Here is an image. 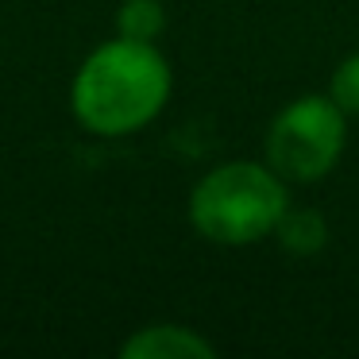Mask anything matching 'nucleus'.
I'll return each mask as SVG.
<instances>
[{
	"label": "nucleus",
	"instance_id": "f257e3e1",
	"mask_svg": "<svg viewBox=\"0 0 359 359\" xmlns=\"http://www.w3.org/2000/svg\"><path fill=\"white\" fill-rule=\"evenodd\" d=\"M174 74L155 43L116 39L86 55L70 86V109L86 132L116 140L147 128L170 101Z\"/></svg>",
	"mask_w": 359,
	"mask_h": 359
},
{
	"label": "nucleus",
	"instance_id": "f03ea898",
	"mask_svg": "<svg viewBox=\"0 0 359 359\" xmlns=\"http://www.w3.org/2000/svg\"><path fill=\"white\" fill-rule=\"evenodd\" d=\"M290 182L266 163L236 158L205 174L189 194V224L201 240L220 248H248L263 236H274L290 209Z\"/></svg>",
	"mask_w": 359,
	"mask_h": 359
},
{
	"label": "nucleus",
	"instance_id": "7ed1b4c3",
	"mask_svg": "<svg viewBox=\"0 0 359 359\" xmlns=\"http://www.w3.org/2000/svg\"><path fill=\"white\" fill-rule=\"evenodd\" d=\"M348 143V112L328 93H305L282 104L263 140V155L278 178L313 186L336 170Z\"/></svg>",
	"mask_w": 359,
	"mask_h": 359
},
{
	"label": "nucleus",
	"instance_id": "20e7f679",
	"mask_svg": "<svg viewBox=\"0 0 359 359\" xmlns=\"http://www.w3.org/2000/svg\"><path fill=\"white\" fill-rule=\"evenodd\" d=\"M124 359H217V344L186 325H147L120 344Z\"/></svg>",
	"mask_w": 359,
	"mask_h": 359
},
{
	"label": "nucleus",
	"instance_id": "39448f33",
	"mask_svg": "<svg viewBox=\"0 0 359 359\" xmlns=\"http://www.w3.org/2000/svg\"><path fill=\"white\" fill-rule=\"evenodd\" d=\"M274 236H278V243L286 251H294V255H313V251H320L328 243L325 220L309 209H286V217L278 220Z\"/></svg>",
	"mask_w": 359,
	"mask_h": 359
},
{
	"label": "nucleus",
	"instance_id": "423d86ee",
	"mask_svg": "<svg viewBox=\"0 0 359 359\" xmlns=\"http://www.w3.org/2000/svg\"><path fill=\"white\" fill-rule=\"evenodd\" d=\"M166 27V8L163 0H124L116 12V35L140 43H155Z\"/></svg>",
	"mask_w": 359,
	"mask_h": 359
},
{
	"label": "nucleus",
	"instance_id": "0eeeda50",
	"mask_svg": "<svg viewBox=\"0 0 359 359\" xmlns=\"http://www.w3.org/2000/svg\"><path fill=\"white\" fill-rule=\"evenodd\" d=\"M328 97L340 104L348 116H359V50L348 55L328 78Z\"/></svg>",
	"mask_w": 359,
	"mask_h": 359
}]
</instances>
